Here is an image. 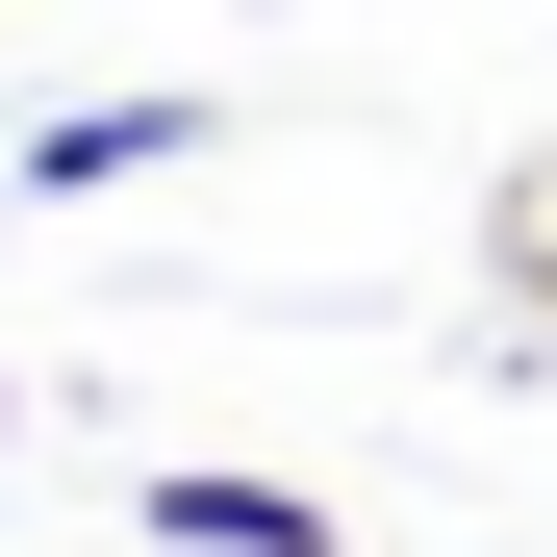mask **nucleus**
Masks as SVG:
<instances>
[{
  "label": "nucleus",
  "instance_id": "nucleus-3",
  "mask_svg": "<svg viewBox=\"0 0 557 557\" xmlns=\"http://www.w3.org/2000/svg\"><path fill=\"white\" fill-rule=\"evenodd\" d=\"M482 253H507V305H532V330H557V152H532V177H507V228H482Z\"/></svg>",
  "mask_w": 557,
  "mask_h": 557
},
{
  "label": "nucleus",
  "instance_id": "nucleus-2",
  "mask_svg": "<svg viewBox=\"0 0 557 557\" xmlns=\"http://www.w3.org/2000/svg\"><path fill=\"white\" fill-rule=\"evenodd\" d=\"M177 152H203V102H76L26 152V203H102V177H177Z\"/></svg>",
  "mask_w": 557,
  "mask_h": 557
},
{
  "label": "nucleus",
  "instance_id": "nucleus-1",
  "mask_svg": "<svg viewBox=\"0 0 557 557\" xmlns=\"http://www.w3.org/2000/svg\"><path fill=\"white\" fill-rule=\"evenodd\" d=\"M152 557H330V507L253 482V456H177V482H152Z\"/></svg>",
  "mask_w": 557,
  "mask_h": 557
}]
</instances>
